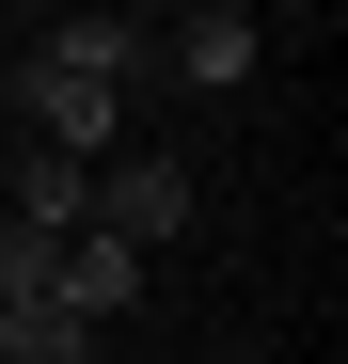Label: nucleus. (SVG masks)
Returning a JSON list of instances; mask_svg holds the SVG:
<instances>
[{
  "mask_svg": "<svg viewBox=\"0 0 348 364\" xmlns=\"http://www.w3.org/2000/svg\"><path fill=\"white\" fill-rule=\"evenodd\" d=\"M0 206H16L32 237H80V222H95V159H48V143H32L16 174H0Z\"/></svg>",
  "mask_w": 348,
  "mask_h": 364,
  "instance_id": "39448f33",
  "label": "nucleus"
},
{
  "mask_svg": "<svg viewBox=\"0 0 348 364\" xmlns=\"http://www.w3.org/2000/svg\"><path fill=\"white\" fill-rule=\"evenodd\" d=\"M95 237H127V254L158 269L174 237H190V159H158V143H127V159H95Z\"/></svg>",
  "mask_w": 348,
  "mask_h": 364,
  "instance_id": "f257e3e1",
  "label": "nucleus"
},
{
  "mask_svg": "<svg viewBox=\"0 0 348 364\" xmlns=\"http://www.w3.org/2000/svg\"><path fill=\"white\" fill-rule=\"evenodd\" d=\"M0 16H64V0H0Z\"/></svg>",
  "mask_w": 348,
  "mask_h": 364,
  "instance_id": "0eeeda50",
  "label": "nucleus"
},
{
  "mask_svg": "<svg viewBox=\"0 0 348 364\" xmlns=\"http://www.w3.org/2000/svg\"><path fill=\"white\" fill-rule=\"evenodd\" d=\"M48 64H80V80H111V95H143V80H158V32H143V16H111V0H64V16H48Z\"/></svg>",
  "mask_w": 348,
  "mask_h": 364,
  "instance_id": "f03ea898",
  "label": "nucleus"
},
{
  "mask_svg": "<svg viewBox=\"0 0 348 364\" xmlns=\"http://www.w3.org/2000/svg\"><path fill=\"white\" fill-rule=\"evenodd\" d=\"M48 254H64V237H32L16 206H0V301H48Z\"/></svg>",
  "mask_w": 348,
  "mask_h": 364,
  "instance_id": "423d86ee",
  "label": "nucleus"
},
{
  "mask_svg": "<svg viewBox=\"0 0 348 364\" xmlns=\"http://www.w3.org/2000/svg\"><path fill=\"white\" fill-rule=\"evenodd\" d=\"M143 285H158V269L127 254V237H95V222L64 237V254H48V301H64V317H80V333H111V317H127V301H143Z\"/></svg>",
  "mask_w": 348,
  "mask_h": 364,
  "instance_id": "7ed1b4c3",
  "label": "nucleus"
},
{
  "mask_svg": "<svg viewBox=\"0 0 348 364\" xmlns=\"http://www.w3.org/2000/svg\"><path fill=\"white\" fill-rule=\"evenodd\" d=\"M158 64L190 80V95H238V80H254V16H238V0H206L190 32H158Z\"/></svg>",
  "mask_w": 348,
  "mask_h": 364,
  "instance_id": "20e7f679",
  "label": "nucleus"
}]
</instances>
